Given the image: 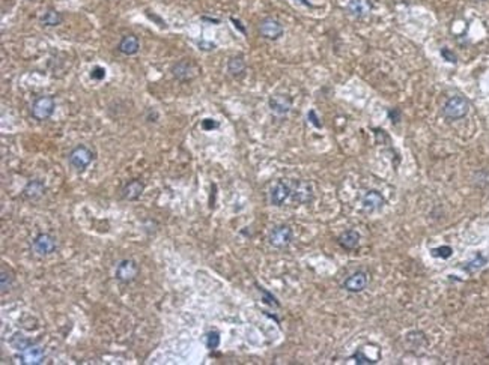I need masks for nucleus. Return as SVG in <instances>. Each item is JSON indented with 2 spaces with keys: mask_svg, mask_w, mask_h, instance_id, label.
Instances as JSON below:
<instances>
[{
  "mask_svg": "<svg viewBox=\"0 0 489 365\" xmlns=\"http://www.w3.org/2000/svg\"><path fill=\"white\" fill-rule=\"evenodd\" d=\"M385 206V198L378 191H369L363 197V208L366 212H375Z\"/></svg>",
  "mask_w": 489,
  "mask_h": 365,
  "instance_id": "dca6fc26",
  "label": "nucleus"
},
{
  "mask_svg": "<svg viewBox=\"0 0 489 365\" xmlns=\"http://www.w3.org/2000/svg\"><path fill=\"white\" fill-rule=\"evenodd\" d=\"M268 106H269V110L277 114V116H285L288 114L291 109H292V99L288 96V95H283V93H277V95H272L269 99H268Z\"/></svg>",
  "mask_w": 489,
  "mask_h": 365,
  "instance_id": "ddd939ff",
  "label": "nucleus"
},
{
  "mask_svg": "<svg viewBox=\"0 0 489 365\" xmlns=\"http://www.w3.org/2000/svg\"><path fill=\"white\" fill-rule=\"evenodd\" d=\"M352 359H355L357 364H375V361H372L371 358H368L363 352H355L352 355Z\"/></svg>",
  "mask_w": 489,
  "mask_h": 365,
  "instance_id": "bb28decb",
  "label": "nucleus"
},
{
  "mask_svg": "<svg viewBox=\"0 0 489 365\" xmlns=\"http://www.w3.org/2000/svg\"><path fill=\"white\" fill-rule=\"evenodd\" d=\"M145 191V183L139 179H133L130 182H127L124 185L122 188V198L124 200H128V202H134L137 198H140V195L143 194Z\"/></svg>",
  "mask_w": 489,
  "mask_h": 365,
  "instance_id": "2eb2a0df",
  "label": "nucleus"
},
{
  "mask_svg": "<svg viewBox=\"0 0 489 365\" xmlns=\"http://www.w3.org/2000/svg\"><path fill=\"white\" fill-rule=\"evenodd\" d=\"M90 78L98 80V81L104 80V78H106V70H104V68H101V67H95V68L90 71Z\"/></svg>",
  "mask_w": 489,
  "mask_h": 365,
  "instance_id": "c85d7f7f",
  "label": "nucleus"
},
{
  "mask_svg": "<svg viewBox=\"0 0 489 365\" xmlns=\"http://www.w3.org/2000/svg\"><path fill=\"white\" fill-rule=\"evenodd\" d=\"M196 44H197L199 50H202V51H212V50L217 48V45L214 42H209V41H205V39H200Z\"/></svg>",
  "mask_w": 489,
  "mask_h": 365,
  "instance_id": "cd10ccee",
  "label": "nucleus"
},
{
  "mask_svg": "<svg viewBox=\"0 0 489 365\" xmlns=\"http://www.w3.org/2000/svg\"><path fill=\"white\" fill-rule=\"evenodd\" d=\"M346 9L351 17L357 20H363L372 12V3L371 0H349L346 5Z\"/></svg>",
  "mask_w": 489,
  "mask_h": 365,
  "instance_id": "4468645a",
  "label": "nucleus"
},
{
  "mask_svg": "<svg viewBox=\"0 0 489 365\" xmlns=\"http://www.w3.org/2000/svg\"><path fill=\"white\" fill-rule=\"evenodd\" d=\"M219 126H220V123L217 120H214V119H205L202 122V128L205 131H212V129H217Z\"/></svg>",
  "mask_w": 489,
  "mask_h": 365,
  "instance_id": "c756f323",
  "label": "nucleus"
},
{
  "mask_svg": "<svg viewBox=\"0 0 489 365\" xmlns=\"http://www.w3.org/2000/svg\"><path fill=\"white\" fill-rule=\"evenodd\" d=\"M441 56L444 57V60L450 62V63H456L457 62V56L451 51L450 48H443L441 50Z\"/></svg>",
  "mask_w": 489,
  "mask_h": 365,
  "instance_id": "7c9ffc66",
  "label": "nucleus"
},
{
  "mask_svg": "<svg viewBox=\"0 0 489 365\" xmlns=\"http://www.w3.org/2000/svg\"><path fill=\"white\" fill-rule=\"evenodd\" d=\"M45 191V183L39 179H34L30 182L27 183L23 189V195L27 198V200H37L39 198Z\"/></svg>",
  "mask_w": 489,
  "mask_h": 365,
  "instance_id": "6ab92c4d",
  "label": "nucleus"
},
{
  "mask_svg": "<svg viewBox=\"0 0 489 365\" xmlns=\"http://www.w3.org/2000/svg\"><path fill=\"white\" fill-rule=\"evenodd\" d=\"M300 2H301V3H302V5H305V6H309V8H312V6H313V5H312L310 2H307V0H300Z\"/></svg>",
  "mask_w": 489,
  "mask_h": 365,
  "instance_id": "e433bc0d",
  "label": "nucleus"
},
{
  "mask_svg": "<svg viewBox=\"0 0 489 365\" xmlns=\"http://www.w3.org/2000/svg\"><path fill=\"white\" fill-rule=\"evenodd\" d=\"M205 346L209 349V350H216V349H219V346H220V334L219 332H216V330H211V332H208V334H205Z\"/></svg>",
  "mask_w": 489,
  "mask_h": 365,
  "instance_id": "5701e85b",
  "label": "nucleus"
},
{
  "mask_svg": "<svg viewBox=\"0 0 489 365\" xmlns=\"http://www.w3.org/2000/svg\"><path fill=\"white\" fill-rule=\"evenodd\" d=\"M54 109H56V101L53 96L50 95H44V96H39L35 99V103L32 104V116L37 119V120H47L53 116L54 113Z\"/></svg>",
  "mask_w": 489,
  "mask_h": 365,
  "instance_id": "39448f33",
  "label": "nucleus"
},
{
  "mask_svg": "<svg viewBox=\"0 0 489 365\" xmlns=\"http://www.w3.org/2000/svg\"><path fill=\"white\" fill-rule=\"evenodd\" d=\"M202 20H203V21H209V23H216V24H219V23H220V20H219V18H209V17H205V15L202 17Z\"/></svg>",
  "mask_w": 489,
  "mask_h": 365,
  "instance_id": "c9c22d12",
  "label": "nucleus"
},
{
  "mask_svg": "<svg viewBox=\"0 0 489 365\" xmlns=\"http://www.w3.org/2000/svg\"><path fill=\"white\" fill-rule=\"evenodd\" d=\"M117 50H119L122 54H125V56H134V54H137L139 50H140V42H139L137 37H134V35H127V37H124L120 39V42H119V45H117Z\"/></svg>",
  "mask_w": 489,
  "mask_h": 365,
  "instance_id": "f3484780",
  "label": "nucleus"
},
{
  "mask_svg": "<svg viewBox=\"0 0 489 365\" xmlns=\"http://www.w3.org/2000/svg\"><path fill=\"white\" fill-rule=\"evenodd\" d=\"M307 119H309V122H310L313 126H316V128H322V123L319 122V117H318V114H316V111H315V110H310V111L307 113Z\"/></svg>",
  "mask_w": 489,
  "mask_h": 365,
  "instance_id": "2f4dec72",
  "label": "nucleus"
},
{
  "mask_svg": "<svg viewBox=\"0 0 489 365\" xmlns=\"http://www.w3.org/2000/svg\"><path fill=\"white\" fill-rule=\"evenodd\" d=\"M11 344H12V347L15 349V350H23L24 347H27L29 344H32V341L30 340H27L23 334H15L14 337H12V341H11Z\"/></svg>",
  "mask_w": 489,
  "mask_h": 365,
  "instance_id": "b1692460",
  "label": "nucleus"
},
{
  "mask_svg": "<svg viewBox=\"0 0 489 365\" xmlns=\"http://www.w3.org/2000/svg\"><path fill=\"white\" fill-rule=\"evenodd\" d=\"M246 70H247V63H246V60H244L242 56H233V57L229 59V62H227V73L230 74V75L239 77V75H242V74L246 73Z\"/></svg>",
  "mask_w": 489,
  "mask_h": 365,
  "instance_id": "412c9836",
  "label": "nucleus"
},
{
  "mask_svg": "<svg viewBox=\"0 0 489 365\" xmlns=\"http://www.w3.org/2000/svg\"><path fill=\"white\" fill-rule=\"evenodd\" d=\"M139 275V264L133 258H124L117 263L114 271V278L119 283L128 284L133 283Z\"/></svg>",
  "mask_w": 489,
  "mask_h": 365,
  "instance_id": "7ed1b4c3",
  "label": "nucleus"
},
{
  "mask_svg": "<svg viewBox=\"0 0 489 365\" xmlns=\"http://www.w3.org/2000/svg\"><path fill=\"white\" fill-rule=\"evenodd\" d=\"M200 73V68L190 59H182L172 67V74L179 81H188L196 78Z\"/></svg>",
  "mask_w": 489,
  "mask_h": 365,
  "instance_id": "423d86ee",
  "label": "nucleus"
},
{
  "mask_svg": "<svg viewBox=\"0 0 489 365\" xmlns=\"http://www.w3.org/2000/svg\"><path fill=\"white\" fill-rule=\"evenodd\" d=\"M470 111V103L464 96H451L450 99L444 104L443 113L447 119H461L465 117Z\"/></svg>",
  "mask_w": 489,
  "mask_h": 365,
  "instance_id": "20e7f679",
  "label": "nucleus"
},
{
  "mask_svg": "<svg viewBox=\"0 0 489 365\" xmlns=\"http://www.w3.org/2000/svg\"><path fill=\"white\" fill-rule=\"evenodd\" d=\"M338 242L343 250H355L360 244V235L355 230H348L339 236Z\"/></svg>",
  "mask_w": 489,
  "mask_h": 365,
  "instance_id": "a211bd4d",
  "label": "nucleus"
},
{
  "mask_svg": "<svg viewBox=\"0 0 489 365\" xmlns=\"http://www.w3.org/2000/svg\"><path fill=\"white\" fill-rule=\"evenodd\" d=\"M292 194V182L282 179L272 185L269 189V202L274 206H282Z\"/></svg>",
  "mask_w": 489,
  "mask_h": 365,
  "instance_id": "0eeeda50",
  "label": "nucleus"
},
{
  "mask_svg": "<svg viewBox=\"0 0 489 365\" xmlns=\"http://www.w3.org/2000/svg\"><path fill=\"white\" fill-rule=\"evenodd\" d=\"M230 21L233 23V26H235V27H236V29H238V30H239V32H241L242 35H246V27L242 26V23H241L239 20H236L235 17H230Z\"/></svg>",
  "mask_w": 489,
  "mask_h": 365,
  "instance_id": "f704fd0d",
  "label": "nucleus"
},
{
  "mask_svg": "<svg viewBox=\"0 0 489 365\" xmlns=\"http://www.w3.org/2000/svg\"><path fill=\"white\" fill-rule=\"evenodd\" d=\"M486 261H488V260L479 253V254H476V257H474L471 261H468V263H465V264H464V271H467L468 274H473V272H476V271L482 269V268L486 264Z\"/></svg>",
  "mask_w": 489,
  "mask_h": 365,
  "instance_id": "4be33fe9",
  "label": "nucleus"
},
{
  "mask_svg": "<svg viewBox=\"0 0 489 365\" xmlns=\"http://www.w3.org/2000/svg\"><path fill=\"white\" fill-rule=\"evenodd\" d=\"M39 21H41V24H44V26H47V27H56V26L62 24L64 17H62V14L57 12L56 9H47V11L41 15Z\"/></svg>",
  "mask_w": 489,
  "mask_h": 365,
  "instance_id": "aec40b11",
  "label": "nucleus"
},
{
  "mask_svg": "<svg viewBox=\"0 0 489 365\" xmlns=\"http://www.w3.org/2000/svg\"><path fill=\"white\" fill-rule=\"evenodd\" d=\"M388 117H390V120H391L393 123H398L399 119H401V111L398 109L390 110V111H388Z\"/></svg>",
  "mask_w": 489,
  "mask_h": 365,
  "instance_id": "72a5a7b5",
  "label": "nucleus"
},
{
  "mask_svg": "<svg viewBox=\"0 0 489 365\" xmlns=\"http://www.w3.org/2000/svg\"><path fill=\"white\" fill-rule=\"evenodd\" d=\"M12 283H14V278L9 272L6 271H2L0 272V287H2V293H5L6 290H9L12 287Z\"/></svg>",
  "mask_w": 489,
  "mask_h": 365,
  "instance_id": "393cba45",
  "label": "nucleus"
},
{
  "mask_svg": "<svg viewBox=\"0 0 489 365\" xmlns=\"http://www.w3.org/2000/svg\"><path fill=\"white\" fill-rule=\"evenodd\" d=\"M259 290L262 292V294L265 296V302H268V304H271V305H274V307H279V302H277V299L271 294L269 292H266L265 289H262V287H259Z\"/></svg>",
  "mask_w": 489,
  "mask_h": 365,
  "instance_id": "473e14b6",
  "label": "nucleus"
},
{
  "mask_svg": "<svg viewBox=\"0 0 489 365\" xmlns=\"http://www.w3.org/2000/svg\"><path fill=\"white\" fill-rule=\"evenodd\" d=\"M368 283H369V275H368V272H364V271H357V272H354L352 275H349V277L345 280L343 289L351 293L363 292V290L366 289Z\"/></svg>",
  "mask_w": 489,
  "mask_h": 365,
  "instance_id": "9b49d317",
  "label": "nucleus"
},
{
  "mask_svg": "<svg viewBox=\"0 0 489 365\" xmlns=\"http://www.w3.org/2000/svg\"><path fill=\"white\" fill-rule=\"evenodd\" d=\"M94 158H95V153L84 145L75 146L68 155V161H70L71 167L75 169L77 172L86 170L89 167V164L94 161Z\"/></svg>",
  "mask_w": 489,
  "mask_h": 365,
  "instance_id": "f257e3e1",
  "label": "nucleus"
},
{
  "mask_svg": "<svg viewBox=\"0 0 489 365\" xmlns=\"http://www.w3.org/2000/svg\"><path fill=\"white\" fill-rule=\"evenodd\" d=\"M431 253H432V256H434V257H440V258H449V257H451V254H453V250H451V247H447V245H444V247H438V248H434V250H431Z\"/></svg>",
  "mask_w": 489,
  "mask_h": 365,
  "instance_id": "a878e982",
  "label": "nucleus"
},
{
  "mask_svg": "<svg viewBox=\"0 0 489 365\" xmlns=\"http://www.w3.org/2000/svg\"><path fill=\"white\" fill-rule=\"evenodd\" d=\"M45 358V350L39 344H29L23 350H20V362L26 365L41 364Z\"/></svg>",
  "mask_w": 489,
  "mask_h": 365,
  "instance_id": "1a4fd4ad",
  "label": "nucleus"
},
{
  "mask_svg": "<svg viewBox=\"0 0 489 365\" xmlns=\"http://www.w3.org/2000/svg\"><path fill=\"white\" fill-rule=\"evenodd\" d=\"M292 239H294V231H292V228H291L289 225H286V224H282V225L274 227V228L269 231V236H268L269 245L274 247V248H279V250L289 247L291 242H292Z\"/></svg>",
  "mask_w": 489,
  "mask_h": 365,
  "instance_id": "f03ea898",
  "label": "nucleus"
},
{
  "mask_svg": "<svg viewBox=\"0 0 489 365\" xmlns=\"http://www.w3.org/2000/svg\"><path fill=\"white\" fill-rule=\"evenodd\" d=\"M292 200L295 203H309L313 200V185L307 181H297L292 182V194H291Z\"/></svg>",
  "mask_w": 489,
  "mask_h": 365,
  "instance_id": "9d476101",
  "label": "nucleus"
},
{
  "mask_svg": "<svg viewBox=\"0 0 489 365\" xmlns=\"http://www.w3.org/2000/svg\"><path fill=\"white\" fill-rule=\"evenodd\" d=\"M259 34L261 37L265 38V39H269V41H277L280 37H283L285 34V29H283V24L276 20V18H263L259 24Z\"/></svg>",
  "mask_w": 489,
  "mask_h": 365,
  "instance_id": "6e6552de",
  "label": "nucleus"
},
{
  "mask_svg": "<svg viewBox=\"0 0 489 365\" xmlns=\"http://www.w3.org/2000/svg\"><path fill=\"white\" fill-rule=\"evenodd\" d=\"M56 238H53L48 233H41L38 235L34 241V251L38 256H48L56 251Z\"/></svg>",
  "mask_w": 489,
  "mask_h": 365,
  "instance_id": "f8f14e48",
  "label": "nucleus"
}]
</instances>
